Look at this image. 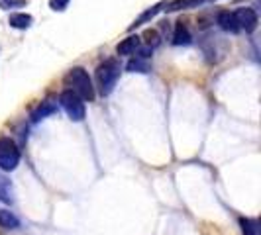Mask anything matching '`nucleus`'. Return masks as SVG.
Here are the masks:
<instances>
[{
    "label": "nucleus",
    "mask_w": 261,
    "mask_h": 235,
    "mask_svg": "<svg viewBox=\"0 0 261 235\" xmlns=\"http://www.w3.org/2000/svg\"><path fill=\"white\" fill-rule=\"evenodd\" d=\"M28 0H0V8L2 10H14V8H22L26 6Z\"/></svg>",
    "instance_id": "nucleus-18"
},
{
    "label": "nucleus",
    "mask_w": 261,
    "mask_h": 235,
    "mask_svg": "<svg viewBox=\"0 0 261 235\" xmlns=\"http://www.w3.org/2000/svg\"><path fill=\"white\" fill-rule=\"evenodd\" d=\"M120 77V63L116 59H106L100 65L96 67V73H94V78H96V89L102 96H108L112 94L114 86H116V80Z\"/></svg>",
    "instance_id": "nucleus-2"
},
{
    "label": "nucleus",
    "mask_w": 261,
    "mask_h": 235,
    "mask_svg": "<svg viewBox=\"0 0 261 235\" xmlns=\"http://www.w3.org/2000/svg\"><path fill=\"white\" fill-rule=\"evenodd\" d=\"M59 104L61 108L67 112V116L71 118L73 122H83L85 120V114H87V110H85V102L79 98L75 92L71 91H63L59 94Z\"/></svg>",
    "instance_id": "nucleus-4"
},
{
    "label": "nucleus",
    "mask_w": 261,
    "mask_h": 235,
    "mask_svg": "<svg viewBox=\"0 0 261 235\" xmlns=\"http://www.w3.org/2000/svg\"><path fill=\"white\" fill-rule=\"evenodd\" d=\"M165 6H167V0H161V2L153 4L151 8H147L144 14H140V18H138V20H136V22H134V24L130 26V32H132V30H136V27L144 26V24H147V22H151V20L155 18L157 14H159L161 10H163V8H165Z\"/></svg>",
    "instance_id": "nucleus-7"
},
{
    "label": "nucleus",
    "mask_w": 261,
    "mask_h": 235,
    "mask_svg": "<svg viewBox=\"0 0 261 235\" xmlns=\"http://www.w3.org/2000/svg\"><path fill=\"white\" fill-rule=\"evenodd\" d=\"M63 84L67 86L65 91L75 92L83 102H92L96 98L94 84H92L87 69H83V67H73L65 75V78H63Z\"/></svg>",
    "instance_id": "nucleus-1"
},
{
    "label": "nucleus",
    "mask_w": 261,
    "mask_h": 235,
    "mask_svg": "<svg viewBox=\"0 0 261 235\" xmlns=\"http://www.w3.org/2000/svg\"><path fill=\"white\" fill-rule=\"evenodd\" d=\"M191 39H193V36H191L187 24H185V22H177L175 32H173V43H175V45H189Z\"/></svg>",
    "instance_id": "nucleus-11"
},
{
    "label": "nucleus",
    "mask_w": 261,
    "mask_h": 235,
    "mask_svg": "<svg viewBox=\"0 0 261 235\" xmlns=\"http://www.w3.org/2000/svg\"><path fill=\"white\" fill-rule=\"evenodd\" d=\"M144 39L145 47H149V49H155L157 45H159V34H157L155 30H147L144 34Z\"/></svg>",
    "instance_id": "nucleus-17"
},
{
    "label": "nucleus",
    "mask_w": 261,
    "mask_h": 235,
    "mask_svg": "<svg viewBox=\"0 0 261 235\" xmlns=\"http://www.w3.org/2000/svg\"><path fill=\"white\" fill-rule=\"evenodd\" d=\"M140 45H142V38H140V36H128V38L122 39L116 45V53L120 57L134 55V53L140 49Z\"/></svg>",
    "instance_id": "nucleus-6"
},
{
    "label": "nucleus",
    "mask_w": 261,
    "mask_h": 235,
    "mask_svg": "<svg viewBox=\"0 0 261 235\" xmlns=\"http://www.w3.org/2000/svg\"><path fill=\"white\" fill-rule=\"evenodd\" d=\"M216 24L222 27L224 32H230V34H238V32H240V26H238V22H236L234 12H230V10L218 12V16H216Z\"/></svg>",
    "instance_id": "nucleus-8"
},
{
    "label": "nucleus",
    "mask_w": 261,
    "mask_h": 235,
    "mask_svg": "<svg viewBox=\"0 0 261 235\" xmlns=\"http://www.w3.org/2000/svg\"><path fill=\"white\" fill-rule=\"evenodd\" d=\"M204 0H171L167 6L163 8L165 12H179V10H191V8H198L202 6Z\"/></svg>",
    "instance_id": "nucleus-9"
},
{
    "label": "nucleus",
    "mask_w": 261,
    "mask_h": 235,
    "mask_svg": "<svg viewBox=\"0 0 261 235\" xmlns=\"http://www.w3.org/2000/svg\"><path fill=\"white\" fill-rule=\"evenodd\" d=\"M126 69H128L130 73H149V65H147V61H145V59H140V57L132 59Z\"/></svg>",
    "instance_id": "nucleus-16"
},
{
    "label": "nucleus",
    "mask_w": 261,
    "mask_h": 235,
    "mask_svg": "<svg viewBox=\"0 0 261 235\" xmlns=\"http://www.w3.org/2000/svg\"><path fill=\"white\" fill-rule=\"evenodd\" d=\"M236 16V22H238V26L240 30H244L246 34H253L255 32V27L259 24V18H257V12L253 10V8H238L234 12Z\"/></svg>",
    "instance_id": "nucleus-5"
},
{
    "label": "nucleus",
    "mask_w": 261,
    "mask_h": 235,
    "mask_svg": "<svg viewBox=\"0 0 261 235\" xmlns=\"http://www.w3.org/2000/svg\"><path fill=\"white\" fill-rule=\"evenodd\" d=\"M18 225H20V222H18V218L14 216L12 212L0 210V227H4V229H16Z\"/></svg>",
    "instance_id": "nucleus-14"
},
{
    "label": "nucleus",
    "mask_w": 261,
    "mask_h": 235,
    "mask_svg": "<svg viewBox=\"0 0 261 235\" xmlns=\"http://www.w3.org/2000/svg\"><path fill=\"white\" fill-rule=\"evenodd\" d=\"M49 6L55 12H63L67 6H69V0H49Z\"/></svg>",
    "instance_id": "nucleus-19"
},
{
    "label": "nucleus",
    "mask_w": 261,
    "mask_h": 235,
    "mask_svg": "<svg viewBox=\"0 0 261 235\" xmlns=\"http://www.w3.org/2000/svg\"><path fill=\"white\" fill-rule=\"evenodd\" d=\"M204 2H216V0H204Z\"/></svg>",
    "instance_id": "nucleus-20"
},
{
    "label": "nucleus",
    "mask_w": 261,
    "mask_h": 235,
    "mask_svg": "<svg viewBox=\"0 0 261 235\" xmlns=\"http://www.w3.org/2000/svg\"><path fill=\"white\" fill-rule=\"evenodd\" d=\"M240 225H242L244 235H259V223L255 222V220L242 218V220H240Z\"/></svg>",
    "instance_id": "nucleus-15"
},
{
    "label": "nucleus",
    "mask_w": 261,
    "mask_h": 235,
    "mask_svg": "<svg viewBox=\"0 0 261 235\" xmlns=\"http://www.w3.org/2000/svg\"><path fill=\"white\" fill-rule=\"evenodd\" d=\"M20 165V149L10 137H0V169L10 172Z\"/></svg>",
    "instance_id": "nucleus-3"
},
{
    "label": "nucleus",
    "mask_w": 261,
    "mask_h": 235,
    "mask_svg": "<svg viewBox=\"0 0 261 235\" xmlns=\"http://www.w3.org/2000/svg\"><path fill=\"white\" fill-rule=\"evenodd\" d=\"M8 24H10V27H16V30H28V27H32V24H34V16L24 12L10 14Z\"/></svg>",
    "instance_id": "nucleus-10"
},
{
    "label": "nucleus",
    "mask_w": 261,
    "mask_h": 235,
    "mask_svg": "<svg viewBox=\"0 0 261 235\" xmlns=\"http://www.w3.org/2000/svg\"><path fill=\"white\" fill-rule=\"evenodd\" d=\"M55 110H57V104L51 102V100H45V102H41V104L38 106V110H34L32 120H34V122H39V120H43L47 114H53Z\"/></svg>",
    "instance_id": "nucleus-13"
},
{
    "label": "nucleus",
    "mask_w": 261,
    "mask_h": 235,
    "mask_svg": "<svg viewBox=\"0 0 261 235\" xmlns=\"http://www.w3.org/2000/svg\"><path fill=\"white\" fill-rule=\"evenodd\" d=\"M16 196H14V186L10 179H6L4 174H0V202L4 204H14Z\"/></svg>",
    "instance_id": "nucleus-12"
}]
</instances>
